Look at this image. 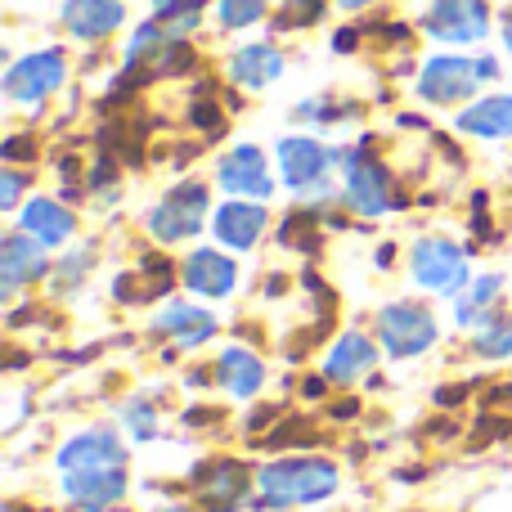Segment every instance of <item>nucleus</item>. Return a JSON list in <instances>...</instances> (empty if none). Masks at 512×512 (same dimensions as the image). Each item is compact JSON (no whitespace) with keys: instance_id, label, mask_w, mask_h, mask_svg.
<instances>
[{"instance_id":"2","label":"nucleus","mask_w":512,"mask_h":512,"mask_svg":"<svg viewBox=\"0 0 512 512\" xmlns=\"http://www.w3.org/2000/svg\"><path fill=\"white\" fill-rule=\"evenodd\" d=\"M274 162H279V180L297 198H333V167H342V149L310 140V135H283L274 144Z\"/></svg>"},{"instance_id":"25","label":"nucleus","mask_w":512,"mask_h":512,"mask_svg":"<svg viewBox=\"0 0 512 512\" xmlns=\"http://www.w3.org/2000/svg\"><path fill=\"white\" fill-rule=\"evenodd\" d=\"M265 9H270V0H216V23L225 32H243V27L261 23Z\"/></svg>"},{"instance_id":"37","label":"nucleus","mask_w":512,"mask_h":512,"mask_svg":"<svg viewBox=\"0 0 512 512\" xmlns=\"http://www.w3.org/2000/svg\"><path fill=\"white\" fill-rule=\"evenodd\" d=\"M373 0H337V9H369Z\"/></svg>"},{"instance_id":"10","label":"nucleus","mask_w":512,"mask_h":512,"mask_svg":"<svg viewBox=\"0 0 512 512\" xmlns=\"http://www.w3.org/2000/svg\"><path fill=\"white\" fill-rule=\"evenodd\" d=\"M216 185L230 198H256V203H265V198L274 194L270 162H265V153L256 149V144H234L230 153H221V162H216Z\"/></svg>"},{"instance_id":"26","label":"nucleus","mask_w":512,"mask_h":512,"mask_svg":"<svg viewBox=\"0 0 512 512\" xmlns=\"http://www.w3.org/2000/svg\"><path fill=\"white\" fill-rule=\"evenodd\" d=\"M355 113H360L355 104H333V99H306V104L292 108V117H297V122H315V126L346 122V117H355Z\"/></svg>"},{"instance_id":"4","label":"nucleus","mask_w":512,"mask_h":512,"mask_svg":"<svg viewBox=\"0 0 512 512\" xmlns=\"http://www.w3.org/2000/svg\"><path fill=\"white\" fill-rule=\"evenodd\" d=\"M207 212H212V194H207V185L185 180V185H176V189L162 194V203L149 212L144 230H149L158 243H185L207 225Z\"/></svg>"},{"instance_id":"21","label":"nucleus","mask_w":512,"mask_h":512,"mask_svg":"<svg viewBox=\"0 0 512 512\" xmlns=\"http://www.w3.org/2000/svg\"><path fill=\"white\" fill-rule=\"evenodd\" d=\"M18 225H23V234H32V239H41L45 248H54V243H68L72 239V212L63 203H54V198H27L23 212H18Z\"/></svg>"},{"instance_id":"11","label":"nucleus","mask_w":512,"mask_h":512,"mask_svg":"<svg viewBox=\"0 0 512 512\" xmlns=\"http://www.w3.org/2000/svg\"><path fill=\"white\" fill-rule=\"evenodd\" d=\"M54 463H59L63 477H68V472L126 468V445L117 441L108 427H99V432H81V436H72V441H63L59 454H54Z\"/></svg>"},{"instance_id":"6","label":"nucleus","mask_w":512,"mask_h":512,"mask_svg":"<svg viewBox=\"0 0 512 512\" xmlns=\"http://www.w3.org/2000/svg\"><path fill=\"white\" fill-rule=\"evenodd\" d=\"M68 81V54L59 45L50 50H32L5 68V99L9 104H45L54 90Z\"/></svg>"},{"instance_id":"1","label":"nucleus","mask_w":512,"mask_h":512,"mask_svg":"<svg viewBox=\"0 0 512 512\" xmlns=\"http://www.w3.org/2000/svg\"><path fill=\"white\" fill-rule=\"evenodd\" d=\"M337 490V468L328 459H310V454H292V459H274L256 472V495L261 508H301L319 504Z\"/></svg>"},{"instance_id":"30","label":"nucleus","mask_w":512,"mask_h":512,"mask_svg":"<svg viewBox=\"0 0 512 512\" xmlns=\"http://www.w3.org/2000/svg\"><path fill=\"white\" fill-rule=\"evenodd\" d=\"M23 185H27L23 171H14V167L0 171V212H14L18 198H23Z\"/></svg>"},{"instance_id":"3","label":"nucleus","mask_w":512,"mask_h":512,"mask_svg":"<svg viewBox=\"0 0 512 512\" xmlns=\"http://www.w3.org/2000/svg\"><path fill=\"white\" fill-rule=\"evenodd\" d=\"M342 203L355 216H382L396 207V180L387 162H378L369 149H342Z\"/></svg>"},{"instance_id":"13","label":"nucleus","mask_w":512,"mask_h":512,"mask_svg":"<svg viewBox=\"0 0 512 512\" xmlns=\"http://www.w3.org/2000/svg\"><path fill=\"white\" fill-rule=\"evenodd\" d=\"M198 495H203L207 512H239L252 495V472L234 459H221L198 477Z\"/></svg>"},{"instance_id":"16","label":"nucleus","mask_w":512,"mask_h":512,"mask_svg":"<svg viewBox=\"0 0 512 512\" xmlns=\"http://www.w3.org/2000/svg\"><path fill=\"white\" fill-rule=\"evenodd\" d=\"M225 72H230L234 86H243V90H265V86H274V81L283 77V50H279L274 41L239 45V50L230 54V63H225Z\"/></svg>"},{"instance_id":"33","label":"nucleus","mask_w":512,"mask_h":512,"mask_svg":"<svg viewBox=\"0 0 512 512\" xmlns=\"http://www.w3.org/2000/svg\"><path fill=\"white\" fill-rule=\"evenodd\" d=\"M0 153H5V162H18V158H32L36 153V140H27V135H9L5 144H0Z\"/></svg>"},{"instance_id":"29","label":"nucleus","mask_w":512,"mask_h":512,"mask_svg":"<svg viewBox=\"0 0 512 512\" xmlns=\"http://www.w3.org/2000/svg\"><path fill=\"white\" fill-rule=\"evenodd\" d=\"M189 122L194 126H203V131H216L221 135V104L216 99H207V90H198V99H194V108H189Z\"/></svg>"},{"instance_id":"12","label":"nucleus","mask_w":512,"mask_h":512,"mask_svg":"<svg viewBox=\"0 0 512 512\" xmlns=\"http://www.w3.org/2000/svg\"><path fill=\"white\" fill-rule=\"evenodd\" d=\"M59 18H63V32L68 36L95 45V41H108V36L126 23V5L122 0H63Z\"/></svg>"},{"instance_id":"31","label":"nucleus","mask_w":512,"mask_h":512,"mask_svg":"<svg viewBox=\"0 0 512 512\" xmlns=\"http://www.w3.org/2000/svg\"><path fill=\"white\" fill-rule=\"evenodd\" d=\"M86 270H90V248H81V252L63 256L59 270H54V279H59V288H63V283H81V274H86Z\"/></svg>"},{"instance_id":"5","label":"nucleus","mask_w":512,"mask_h":512,"mask_svg":"<svg viewBox=\"0 0 512 512\" xmlns=\"http://www.w3.org/2000/svg\"><path fill=\"white\" fill-rule=\"evenodd\" d=\"M409 270H414V283L423 292H441V297H459L468 288L472 270H468V252L459 248L445 234H432V239H418L414 256H409Z\"/></svg>"},{"instance_id":"32","label":"nucleus","mask_w":512,"mask_h":512,"mask_svg":"<svg viewBox=\"0 0 512 512\" xmlns=\"http://www.w3.org/2000/svg\"><path fill=\"white\" fill-rule=\"evenodd\" d=\"M126 423H131L135 441H149V436L158 432V414H153L149 405H144V409H126Z\"/></svg>"},{"instance_id":"15","label":"nucleus","mask_w":512,"mask_h":512,"mask_svg":"<svg viewBox=\"0 0 512 512\" xmlns=\"http://www.w3.org/2000/svg\"><path fill=\"white\" fill-rule=\"evenodd\" d=\"M63 495L72 499V508L81 512H104L126 499V472L104 468V472H68L63 477Z\"/></svg>"},{"instance_id":"19","label":"nucleus","mask_w":512,"mask_h":512,"mask_svg":"<svg viewBox=\"0 0 512 512\" xmlns=\"http://www.w3.org/2000/svg\"><path fill=\"white\" fill-rule=\"evenodd\" d=\"M499 297H504V279H499V274H481V279H472L468 288L459 292V301H454V319H459V328L481 333L486 324H495Z\"/></svg>"},{"instance_id":"27","label":"nucleus","mask_w":512,"mask_h":512,"mask_svg":"<svg viewBox=\"0 0 512 512\" xmlns=\"http://www.w3.org/2000/svg\"><path fill=\"white\" fill-rule=\"evenodd\" d=\"M472 346H477V355H486V360H508L512 355V324H486L477 337H472Z\"/></svg>"},{"instance_id":"35","label":"nucleus","mask_w":512,"mask_h":512,"mask_svg":"<svg viewBox=\"0 0 512 512\" xmlns=\"http://www.w3.org/2000/svg\"><path fill=\"white\" fill-rule=\"evenodd\" d=\"M355 41H360V27H346V32H337V36H333V50H337V54H346V50H355Z\"/></svg>"},{"instance_id":"22","label":"nucleus","mask_w":512,"mask_h":512,"mask_svg":"<svg viewBox=\"0 0 512 512\" xmlns=\"http://www.w3.org/2000/svg\"><path fill=\"white\" fill-rule=\"evenodd\" d=\"M373 364H378V346H373L364 333H346V337H337V346L328 351L324 378L328 382H355V378H364Z\"/></svg>"},{"instance_id":"7","label":"nucleus","mask_w":512,"mask_h":512,"mask_svg":"<svg viewBox=\"0 0 512 512\" xmlns=\"http://www.w3.org/2000/svg\"><path fill=\"white\" fill-rule=\"evenodd\" d=\"M477 90H481L477 59H468V54H432L418 68V99L423 104H436V108L468 104Z\"/></svg>"},{"instance_id":"8","label":"nucleus","mask_w":512,"mask_h":512,"mask_svg":"<svg viewBox=\"0 0 512 512\" xmlns=\"http://www.w3.org/2000/svg\"><path fill=\"white\" fill-rule=\"evenodd\" d=\"M378 337L387 346V355L409 360V355H423L436 342V315L423 301H391L378 315Z\"/></svg>"},{"instance_id":"36","label":"nucleus","mask_w":512,"mask_h":512,"mask_svg":"<svg viewBox=\"0 0 512 512\" xmlns=\"http://www.w3.org/2000/svg\"><path fill=\"white\" fill-rule=\"evenodd\" d=\"M499 36H504V50L512 59V5H504V14H499Z\"/></svg>"},{"instance_id":"24","label":"nucleus","mask_w":512,"mask_h":512,"mask_svg":"<svg viewBox=\"0 0 512 512\" xmlns=\"http://www.w3.org/2000/svg\"><path fill=\"white\" fill-rule=\"evenodd\" d=\"M216 382H221L230 396L248 400L252 391H261L265 369H261V360H256L252 351H243V346H230V351H221V360H216Z\"/></svg>"},{"instance_id":"18","label":"nucleus","mask_w":512,"mask_h":512,"mask_svg":"<svg viewBox=\"0 0 512 512\" xmlns=\"http://www.w3.org/2000/svg\"><path fill=\"white\" fill-rule=\"evenodd\" d=\"M265 207L252 203V198H230V203L216 207L212 216V234L225 243V248H252L265 234Z\"/></svg>"},{"instance_id":"38","label":"nucleus","mask_w":512,"mask_h":512,"mask_svg":"<svg viewBox=\"0 0 512 512\" xmlns=\"http://www.w3.org/2000/svg\"><path fill=\"white\" fill-rule=\"evenodd\" d=\"M162 512H189V508H162Z\"/></svg>"},{"instance_id":"9","label":"nucleus","mask_w":512,"mask_h":512,"mask_svg":"<svg viewBox=\"0 0 512 512\" xmlns=\"http://www.w3.org/2000/svg\"><path fill=\"white\" fill-rule=\"evenodd\" d=\"M423 32L441 45H477L490 36L486 0H427Z\"/></svg>"},{"instance_id":"28","label":"nucleus","mask_w":512,"mask_h":512,"mask_svg":"<svg viewBox=\"0 0 512 512\" xmlns=\"http://www.w3.org/2000/svg\"><path fill=\"white\" fill-rule=\"evenodd\" d=\"M324 18V0H283L279 27H310Z\"/></svg>"},{"instance_id":"34","label":"nucleus","mask_w":512,"mask_h":512,"mask_svg":"<svg viewBox=\"0 0 512 512\" xmlns=\"http://www.w3.org/2000/svg\"><path fill=\"white\" fill-rule=\"evenodd\" d=\"M477 77H481V86L499 77V59H495V54H477Z\"/></svg>"},{"instance_id":"23","label":"nucleus","mask_w":512,"mask_h":512,"mask_svg":"<svg viewBox=\"0 0 512 512\" xmlns=\"http://www.w3.org/2000/svg\"><path fill=\"white\" fill-rule=\"evenodd\" d=\"M158 333H167L180 346H203L216 333V319L203 306H189V301H171L158 315Z\"/></svg>"},{"instance_id":"14","label":"nucleus","mask_w":512,"mask_h":512,"mask_svg":"<svg viewBox=\"0 0 512 512\" xmlns=\"http://www.w3.org/2000/svg\"><path fill=\"white\" fill-rule=\"evenodd\" d=\"M45 243L32 239V234H5V243H0V292L5 297H14L18 288H27V283H36L45 274V256H41Z\"/></svg>"},{"instance_id":"17","label":"nucleus","mask_w":512,"mask_h":512,"mask_svg":"<svg viewBox=\"0 0 512 512\" xmlns=\"http://www.w3.org/2000/svg\"><path fill=\"white\" fill-rule=\"evenodd\" d=\"M234 283H239V265H234L225 252L203 248V252H194L185 261V288L198 292V297L221 301V297H230L234 292Z\"/></svg>"},{"instance_id":"20","label":"nucleus","mask_w":512,"mask_h":512,"mask_svg":"<svg viewBox=\"0 0 512 512\" xmlns=\"http://www.w3.org/2000/svg\"><path fill=\"white\" fill-rule=\"evenodd\" d=\"M454 126L463 135H477V140H512V95L472 99Z\"/></svg>"}]
</instances>
